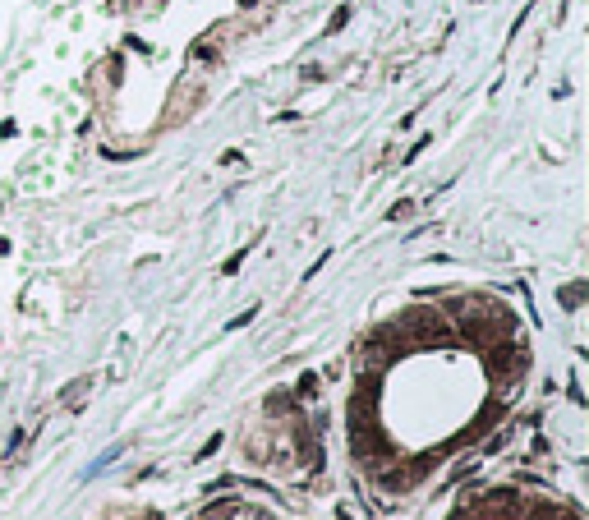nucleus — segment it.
I'll list each match as a JSON object with an SVG mask.
<instances>
[{"label":"nucleus","instance_id":"1","mask_svg":"<svg viewBox=\"0 0 589 520\" xmlns=\"http://www.w3.org/2000/svg\"><path fill=\"white\" fill-rule=\"evenodd\" d=\"M208 520H267V516L253 511V506H244V502H225V511L217 506V511H212Z\"/></svg>","mask_w":589,"mask_h":520}]
</instances>
